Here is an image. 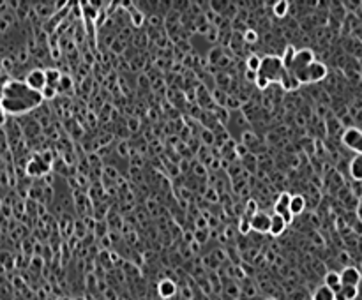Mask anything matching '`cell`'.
Segmentation results:
<instances>
[{
	"label": "cell",
	"mask_w": 362,
	"mask_h": 300,
	"mask_svg": "<svg viewBox=\"0 0 362 300\" xmlns=\"http://www.w3.org/2000/svg\"><path fill=\"white\" fill-rule=\"evenodd\" d=\"M43 103V97L39 92H34L25 85L23 79H13L7 82L0 94V105L7 115H23L29 113L34 108H37Z\"/></svg>",
	"instance_id": "cell-1"
},
{
	"label": "cell",
	"mask_w": 362,
	"mask_h": 300,
	"mask_svg": "<svg viewBox=\"0 0 362 300\" xmlns=\"http://www.w3.org/2000/svg\"><path fill=\"white\" fill-rule=\"evenodd\" d=\"M286 69L281 62V57L276 55H267V57L262 58L260 69H258V76L264 79H267L269 83H279L281 78L285 76Z\"/></svg>",
	"instance_id": "cell-2"
},
{
	"label": "cell",
	"mask_w": 362,
	"mask_h": 300,
	"mask_svg": "<svg viewBox=\"0 0 362 300\" xmlns=\"http://www.w3.org/2000/svg\"><path fill=\"white\" fill-rule=\"evenodd\" d=\"M327 76H329L327 66H325L324 62H318V60H315V62L309 64L304 71L297 73L295 78L299 79V83L302 85V83H320V82H324Z\"/></svg>",
	"instance_id": "cell-3"
},
{
	"label": "cell",
	"mask_w": 362,
	"mask_h": 300,
	"mask_svg": "<svg viewBox=\"0 0 362 300\" xmlns=\"http://www.w3.org/2000/svg\"><path fill=\"white\" fill-rule=\"evenodd\" d=\"M313 62H315V53H313V50H309V48H300V50H295L292 64H290V67L286 71H290V73L295 76L297 73L304 71L306 67Z\"/></svg>",
	"instance_id": "cell-4"
},
{
	"label": "cell",
	"mask_w": 362,
	"mask_h": 300,
	"mask_svg": "<svg viewBox=\"0 0 362 300\" xmlns=\"http://www.w3.org/2000/svg\"><path fill=\"white\" fill-rule=\"evenodd\" d=\"M341 142L348 150L362 154V129L360 127H347L341 134Z\"/></svg>",
	"instance_id": "cell-5"
},
{
	"label": "cell",
	"mask_w": 362,
	"mask_h": 300,
	"mask_svg": "<svg viewBox=\"0 0 362 300\" xmlns=\"http://www.w3.org/2000/svg\"><path fill=\"white\" fill-rule=\"evenodd\" d=\"M25 85L32 89L34 92H39L41 94L43 89L46 87V76H45V69H32L27 73L25 76Z\"/></svg>",
	"instance_id": "cell-6"
},
{
	"label": "cell",
	"mask_w": 362,
	"mask_h": 300,
	"mask_svg": "<svg viewBox=\"0 0 362 300\" xmlns=\"http://www.w3.org/2000/svg\"><path fill=\"white\" fill-rule=\"evenodd\" d=\"M290 198H292V194L290 193H281L279 196H277L276 203H274V214L283 217L286 221V225L292 223V219H293L292 212H290Z\"/></svg>",
	"instance_id": "cell-7"
},
{
	"label": "cell",
	"mask_w": 362,
	"mask_h": 300,
	"mask_svg": "<svg viewBox=\"0 0 362 300\" xmlns=\"http://www.w3.org/2000/svg\"><path fill=\"white\" fill-rule=\"evenodd\" d=\"M339 279H341V286H357L359 288L360 281H362V274L357 267H345L343 270L339 272Z\"/></svg>",
	"instance_id": "cell-8"
},
{
	"label": "cell",
	"mask_w": 362,
	"mask_h": 300,
	"mask_svg": "<svg viewBox=\"0 0 362 300\" xmlns=\"http://www.w3.org/2000/svg\"><path fill=\"white\" fill-rule=\"evenodd\" d=\"M249 226H251V230L256 231V233H269L270 215L265 214V212H262V210H258L253 217H249Z\"/></svg>",
	"instance_id": "cell-9"
},
{
	"label": "cell",
	"mask_w": 362,
	"mask_h": 300,
	"mask_svg": "<svg viewBox=\"0 0 362 300\" xmlns=\"http://www.w3.org/2000/svg\"><path fill=\"white\" fill-rule=\"evenodd\" d=\"M348 173L355 182H362V154L353 155V159L348 165Z\"/></svg>",
	"instance_id": "cell-10"
},
{
	"label": "cell",
	"mask_w": 362,
	"mask_h": 300,
	"mask_svg": "<svg viewBox=\"0 0 362 300\" xmlns=\"http://www.w3.org/2000/svg\"><path fill=\"white\" fill-rule=\"evenodd\" d=\"M286 221L283 217H279V215H270V228H269V233L272 235V237H279V235L285 233L286 230Z\"/></svg>",
	"instance_id": "cell-11"
},
{
	"label": "cell",
	"mask_w": 362,
	"mask_h": 300,
	"mask_svg": "<svg viewBox=\"0 0 362 300\" xmlns=\"http://www.w3.org/2000/svg\"><path fill=\"white\" fill-rule=\"evenodd\" d=\"M359 295L357 286H341L337 291H334V300H355Z\"/></svg>",
	"instance_id": "cell-12"
},
{
	"label": "cell",
	"mask_w": 362,
	"mask_h": 300,
	"mask_svg": "<svg viewBox=\"0 0 362 300\" xmlns=\"http://www.w3.org/2000/svg\"><path fill=\"white\" fill-rule=\"evenodd\" d=\"M306 210V198L302 194H292L290 198V212L292 215H299Z\"/></svg>",
	"instance_id": "cell-13"
},
{
	"label": "cell",
	"mask_w": 362,
	"mask_h": 300,
	"mask_svg": "<svg viewBox=\"0 0 362 300\" xmlns=\"http://www.w3.org/2000/svg\"><path fill=\"white\" fill-rule=\"evenodd\" d=\"M279 85L283 87V90L286 92H293V90H297L300 87V83H299V79L295 78L290 71H286L285 76L281 78V82H279Z\"/></svg>",
	"instance_id": "cell-14"
},
{
	"label": "cell",
	"mask_w": 362,
	"mask_h": 300,
	"mask_svg": "<svg viewBox=\"0 0 362 300\" xmlns=\"http://www.w3.org/2000/svg\"><path fill=\"white\" fill-rule=\"evenodd\" d=\"M157 290H159V295H161L163 298H172L173 295L177 293V286H175V283L170 281V279H165V281L159 283Z\"/></svg>",
	"instance_id": "cell-15"
},
{
	"label": "cell",
	"mask_w": 362,
	"mask_h": 300,
	"mask_svg": "<svg viewBox=\"0 0 362 300\" xmlns=\"http://www.w3.org/2000/svg\"><path fill=\"white\" fill-rule=\"evenodd\" d=\"M324 286L331 288L332 291H337L341 288V279H339V272H327L324 277Z\"/></svg>",
	"instance_id": "cell-16"
},
{
	"label": "cell",
	"mask_w": 362,
	"mask_h": 300,
	"mask_svg": "<svg viewBox=\"0 0 362 300\" xmlns=\"http://www.w3.org/2000/svg\"><path fill=\"white\" fill-rule=\"evenodd\" d=\"M45 76H46V85L48 87H53V89H57L58 83H61V71L58 69H53V67H50V69H45Z\"/></svg>",
	"instance_id": "cell-17"
},
{
	"label": "cell",
	"mask_w": 362,
	"mask_h": 300,
	"mask_svg": "<svg viewBox=\"0 0 362 300\" xmlns=\"http://www.w3.org/2000/svg\"><path fill=\"white\" fill-rule=\"evenodd\" d=\"M313 300H334V291L327 286H318L313 293Z\"/></svg>",
	"instance_id": "cell-18"
},
{
	"label": "cell",
	"mask_w": 362,
	"mask_h": 300,
	"mask_svg": "<svg viewBox=\"0 0 362 300\" xmlns=\"http://www.w3.org/2000/svg\"><path fill=\"white\" fill-rule=\"evenodd\" d=\"M288 9H290V2H286V0L274 2V6H272V13H274V16H277V18H285V16L288 14Z\"/></svg>",
	"instance_id": "cell-19"
},
{
	"label": "cell",
	"mask_w": 362,
	"mask_h": 300,
	"mask_svg": "<svg viewBox=\"0 0 362 300\" xmlns=\"http://www.w3.org/2000/svg\"><path fill=\"white\" fill-rule=\"evenodd\" d=\"M260 62L262 58L258 57V55H249L248 60H246V66H248V71H251V73H258V69H260Z\"/></svg>",
	"instance_id": "cell-20"
},
{
	"label": "cell",
	"mask_w": 362,
	"mask_h": 300,
	"mask_svg": "<svg viewBox=\"0 0 362 300\" xmlns=\"http://www.w3.org/2000/svg\"><path fill=\"white\" fill-rule=\"evenodd\" d=\"M55 95H57V89H53V87H45V89H43V92H41V97H43V101H45V99H53Z\"/></svg>",
	"instance_id": "cell-21"
},
{
	"label": "cell",
	"mask_w": 362,
	"mask_h": 300,
	"mask_svg": "<svg viewBox=\"0 0 362 300\" xmlns=\"http://www.w3.org/2000/svg\"><path fill=\"white\" fill-rule=\"evenodd\" d=\"M244 39H246L248 43H256V41H258V34H256L254 30H248V32L244 34Z\"/></svg>",
	"instance_id": "cell-22"
},
{
	"label": "cell",
	"mask_w": 362,
	"mask_h": 300,
	"mask_svg": "<svg viewBox=\"0 0 362 300\" xmlns=\"http://www.w3.org/2000/svg\"><path fill=\"white\" fill-rule=\"evenodd\" d=\"M249 230H251V226H249V219H242L240 225H238V231H240V233H248Z\"/></svg>",
	"instance_id": "cell-23"
},
{
	"label": "cell",
	"mask_w": 362,
	"mask_h": 300,
	"mask_svg": "<svg viewBox=\"0 0 362 300\" xmlns=\"http://www.w3.org/2000/svg\"><path fill=\"white\" fill-rule=\"evenodd\" d=\"M246 212H248V214H251V217H253V215L258 212V209H256V202H254V199H251V202H248V207H246Z\"/></svg>",
	"instance_id": "cell-24"
},
{
	"label": "cell",
	"mask_w": 362,
	"mask_h": 300,
	"mask_svg": "<svg viewBox=\"0 0 362 300\" xmlns=\"http://www.w3.org/2000/svg\"><path fill=\"white\" fill-rule=\"evenodd\" d=\"M7 122V113L4 111V108L2 105H0V126H4V124Z\"/></svg>",
	"instance_id": "cell-25"
},
{
	"label": "cell",
	"mask_w": 362,
	"mask_h": 300,
	"mask_svg": "<svg viewBox=\"0 0 362 300\" xmlns=\"http://www.w3.org/2000/svg\"><path fill=\"white\" fill-rule=\"evenodd\" d=\"M58 300H66V298H58Z\"/></svg>",
	"instance_id": "cell-26"
},
{
	"label": "cell",
	"mask_w": 362,
	"mask_h": 300,
	"mask_svg": "<svg viewBox=\"0 0 362 300\" xmlns=\"http://www.w3.org/2000/svg\"><path fill=\"white\" fill-rule=\"evenodd\" d=\"M267 300H274V298H267Z\"/></svg>",
	"instance_id": "cell-27"
}]
</instances>
